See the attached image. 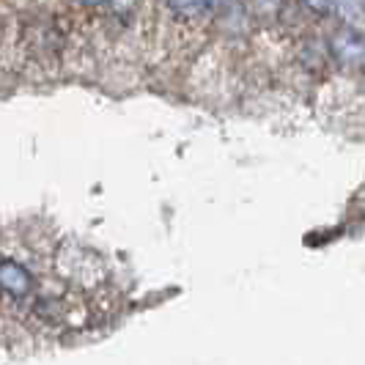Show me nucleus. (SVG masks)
Instances as JSON below:
<instances>
[{
	"mask_svg": "<svg viewBox=\"0 0 365 365\" xmlns=\"http://www.w3.org/2000/svg\"><path fill=\"white\" fill-rule=\"evenodd\" d=\"M80 3H86V6H102L105 0H80Z\"/></svg>",
	"mask_w": 365,
	"mask_h": 365,
	"instance_id": "obj_4",
	"label": "nucleus"
},
{
	"mask_svg": "<svg viewBox=\"0 0 365 365\" xmlns=\"http://www.w3.org/2000/svg\"><path fill=\"white\" fill-rule=\"evenodd\" d=\"M118 305L121 292L96 253L41 231H0V346L88 332Z\"/></svg>",
	"mask_w": 365,
	"mask_h": 365,
	"instance_id": "obj_1",
	"label": "nucleus"
},
{
	"mask_svg": "<svg viewBox=\"0 0 365 365\" xmlns=\"http://www.w3.org/2000/svg\"><path fill=\"white\" fill-rule=\"evenodd\" d=\"M225 0H168V6L179 14V17H201L209 9H215Z\"/></svg>",
	"mask_w": 365,
	"mask_h": 365,
	"instance_id": "obj_2",
	"label": "nucleus"
},
{
	"mask_svg": "<svg viewBox=\"0 0 365 365\" xmlns=\"http://www.w3.org/2000/svg\"><path fill=\"white\" fill-rule=\"evenodd\" d=\"M108 3H110V9H113V11L127 14V11H132V9H135V3H138V0H108Z\"/></svg>",
	"mask_w": 365,
	"mask_h": 365,
	"instance_id": "obj_3",
	"label": "nucleus"
}]
</instances>
